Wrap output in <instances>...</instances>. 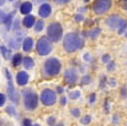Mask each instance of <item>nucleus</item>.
<instances>
[{
  "label": "nucleus",
  "instance_id": "obj_53",
  "mask_svg": "<svg viewBox=\"0 0 127 126\" xmlns=\"http://www.w3.org/2000/svg\"><path fill=\"white\" fill-rule=\"evenodd\" d=\"M9 1H14V0H9Z\"/></svg>",
  "mask_w": 127,
  "mask_h": 126
},
{
  "label": "nucleus",
  "instance_id": "obj_30",
  "mask_svg": "<svg viewBox=\"0 0 127 126\" xmlns=\"http://www.w3.org/2000/svg\"><path fill=\"white\" fill-rule=\"evenodd\" d=\"M55 122H56V119H55V117L54 116H50L47 118V124L50 126H54L55 125Z\"/></svg>",
  "mask_w": 127,
  "mask_h": 126
},
{
  "label": "nucleus",
  "instance_id": "obj_13",
  "mask_svg": "<svg viewBox=\"0 0 127 126\" xmlns=\"http://www.w3.org/2000/svg\"><path fill=\"white\" fill-rule=\"evenodd\" d=\"M34 47V40L32 37H25L23 40V43H22V48L24 52L28 53L33 50Z\"/></svg>",
  "mask_w": 127,
  "mask_h": 126
},
{
  "label": "nucleus",
  "instance_id": "obj_44",
  "mask_svg": "<svg viewBox=\"0 0 127 126\" xmlns=\"http://www.w3.org/2000/svg\"><path fill=\"white\" fill-rule=\"evenodd\" d=\"M14 29H15V31H18V29H19V22H18V19H16V20H15Z\"/></svg>",
  "mask_w": 127,
  "mask_h": 126
},
{
  "label": "nucleus",
  "instance_id": "obj_7",
  "mask_svg": "<svg viewBox=\"0 0 127 126\" xmlns=\"http://www.w3.org/2000/svg\"><path fill=\"white\" fill-rule=\"evenodd\" d=\"M41 99L42 104L44 106H53L58 101V97H56V92L52 89H44L41 92Z\"/></svg>",
  "mask_w": 127,
  "mask_h": 126
},
{
  "label": "nucleus",
  "instance_id": "obj_32",
  "mask_svg": "<svg viewBox=\"0 0 127 126\" xmlns=\"http://www.w3.org/2000/svg\"><path fill=\"white\" fill-rule=\"evenodd\" d=\"M96 100H97V95L96 93H91V95L89 96V102H90V104L96 102Z\"/></svg>",
  "mask_w": 127,
  "mask_h": 126
},
{
  "label": "nucleus",
  "instance_id": "obj_33",
  "mask_svg": "<svg viewBox=\"0 0 127 126\" xmlns=\"http://www.w3.org/2000/svg\"><path fill=\"white\" fill-rule=\"evenodd\" d=\"M5 18H6L5 11L0 9V24H3V22H5Z\"/></svg>",
  "mask_w": 127,
  "mask_h": 126
},
{
  "label": "nucleus",
  "instance_id": "obj_52",
  "mask_svg": "<svg viewBox=\"0 0 127 126\" xmlns=\"http://www.w3.org/2000/svg\"><path fill=\"white\" fill-rule=\"evenodd\" d=\"M125 36H126V38H127V33H125Z\"/></svg>",
  "mask_w": 127,
  "mask_h": 126
},
{
  "label": "nucleus",
  "instance_id": "obj_18",
  "mask_svg": "<svg viewBox=\"0 0 127 126\" xmlns=\"http://www.w3.org/2000/svg\"><path fill=\"white\" fill-rule=\"evenodd\" d=\"M100 33H101V28L97 27V28H94V29H90V31H88L86 33V35L88 36V37H90L91 40H96V38L98 37L99 35H100Z\"/></svg>",
  "mask_w": 127,
  "mask_h": 126
},
{
  "label": "nucleus",
  "instance_id": "obj_42",
  "mask_svg": "<svg viewBox=\"0 0 127 126\" xmlns=\"http://www.w3.org/2000/svg\"><path fill=\"white\" fill-rule=\"evenodd\" d=\"M105 112L107 113H109V100L108 99H106V101H105Z\"/></svg>",
  "mask_w": 127,
  "mask_h": 126
},
{
  "label": "nucleus",
  "instance_id": "obj_38",
  "mask_svg": "<svg viewBox=\"0 0 127 126\" xmlns=\"http://www.w3.org/2000/svg\"><path fill=\"white\" fill-rule=\"evenodd\" d=\"M107 83L109 84L110 87H116V84H117V82H116V80L115 79H109V81H107Z\"/></svg>",
  "mask_w": 127,
  "mask_h": 126
},
{
  "label": "nucleus",
  "instance_id": "obj_9",
  "mask_svg": "<svg viewBox=\"0 0 127 126\" xmlns=\"http://www.w3.org/2000/svg\"><path fill=\"white\" fill-rule=\"evenodd\" d=\"M125 20L126 19L120 17L119 15H111V16H109L106 19V24H107L108 27H110L111 29H117L118 31V28L124 24Z\"/></svg>",
  "mask_w": 127,
  "mask_h": 126
},
{
  "label": "nucleus",
  "instance_id": "obj_49",
  "mask_svg": "<svg viewBox=\"0 0 127 126\" xmlns=\"http://www.w3.org/2000/svg\"><path fill=\"white\" fill-rule=\"evenodd\" d=\"M54 126H64V124L63 123H58L56 125H54Z\"/></svg>",
  "mask_w": 127,
  "mask_h": 126
},
{
  "label": "nucleus",
  "instance_id": "obj_11",
  "mask_svg": "<svg viewBox=\"0 0 127 126\" xmlns=\"http://www.w3.org/2000/svg\"><path fill=\"white\" fill-rule=\"evenodd\" d=\"M28 80H29V74L26 71H19L17 73L16 82L18 86H20V87L26 86L27 83H28Z\"/></svg>",
  "mask_w": 127,
  "mask_h": 126
},
{
  "label": "nucleus",
  "instance_id": "obj_37",
  "mask_svg": "<svg viewBox=\"0 0 127 126\" xmlns=\"http://www.w3.org/2000/svg\"><path fill=\"white\" fill-rule=\"evenodd\" d=\"M54 2L56 5H65V3L70 2V0H54Z\"/></svg>",
  "mask_w": 127,
  "mask_h": 126
},
{
  "label": "nucleus",
  "instance_id": "obj_12",
  "mask_svg": "<svg viewBox=\"0 0 127 126\" xmlns=\"http://www.w3.org/2000/svg\"><path fill=\"white\" fill-rule=\"evenodd\" d=\"M52 14V7L48 3H43V5L39 7L38 9V15L42 17V18H47V17L51 16Z\"/></svg>",
  "mask_w": 127,
  "mask_h": 126
},
{
  "label": "nucleus",
  "instance_id": "obj_36",
  "mask_svg": "<svg viewBox=\"0 0 127 126\" xmlns=\"http://www.w3.org/2000/svg\"><path fill=\"white\" fill-rule=\"evenodd\" d=\"M74 20H75L77 23L82 22V20H83V16H82V15H80V14L75 15V16H74Z\"/></svg>",
  "mask_w": 127,
  "mask_h": 126
},
{
  "label": "nucleus",
  "instance_id": "obj_28",
  "mask_svg": "<svg viewBox=\"0 0 127 126\" xmlns=\"http://www.w3.org/2000/svg\"><path fill=\"white\" fill-rule=\"evenodd\" d=\"M90 81H91V78L89 76H83L81 78V84H88V83H90Z\"/></svg>",
  "mask_w": 127,
  "mask_h": 126
},
{
  "label": "nucleus",
  "instance_id": "obj_47",
  "mask_svg": "<svg viewBox=\"0 0 127 126\" xmlns=\"http://www.w3.org/2000/svg\"><path fill=\"white\" fill-rule=\"evenodd\" d=\"M6 3V0H0V7H1V6H3Z\"/></svg>",
  "mask_w": 127,
  "mask_h": 126
},
{
  "label": "nucleus",
  "instance_id": "obj_31",
  "mask_svg": "<svg viewBox=\"0 0 127 126\" xmlns=\"http://www.w3.org/2000/svg\"><path fill=\"white\" fill-rule=\"evenodd\" d=\"M115 67H116V64H115V62H108V65H107V70L108 71H113L114 69H115Z\"/></svg>",
  "mask_w": 127,
  "mask_h": 126
},
{
  "label": "nucleus",
  "instance_id": "obj_39",
  "mask_svg": "<svg viewBox=\"0 0 127 126\" xmlns=\"http://www.w3.org/2000/svg\"><path fill=\"white\" fill-rule=\"evenodd\" d=\"M110 61V55L109 54H105L102 56V62L103 63H108V62Z\"/></svg>",
  "mask_w": 127,
  "mask_h": 126
},
{
  "label": "nucleus",
  "instance_id": "obj_29",
  "mask_svg": "<svg viewBox=\"0 0 127 126\" xmlns=\"http://www.w3.org/2000/svg\"><path fill=\"white\" fill-rule=\"evenodd\" d=\"M120 97H122L123 99H125V98L127 97V88L125 86L120 88Z\"/></svg>",
  "mask_w": 127,
  "mask_h": 126
},
{
  "label": "nucleus",
  "instance_id": "obj_41",
  "mask_svg": "<svg viewBox=\"0 0 127 126\" xmlns=\"http://www.w3.org/2000/svg\"><path fill=\"white\" fill-rule=\"evenodd\" d=\"M66 102H67L66 97H64V96H63V97L60 98V104L62 105V106H65V105H66Z\"/></svg>",
  "mask_w": 127,
  "mask_h": 126
},
{
  "label": "nucleus",
  "instance_id": "obj_34",
  "mask_svg": "<svg viewBox=\"0 0 127 126\" xmlns=\"http://www.w3.org/2000/svg\"><path fill=\"white\" fill-rule=\"evenodd\" d=\"M119 5L124 10H127V0H119Z\"/></svg>",
  "mask_w": 127,
  "mask_h": 126
},
{
  "label": "nucleus",
  "instance_id": "obj_48",
  "mask_svg": "<svg viewBox=\"0 0 127 126\" xmlns=\"http://www.w3.org/2000/svg\"><path fill=\"white\" fill-rule=\"evenodd\" d=\"M117 115H115V116H114V123H117V122H118V118H117Z\"/></svg>",
  "mask_w": 127,
  "mask_h": 126
},
{
  "label": "nucleus",
  "instance_id": "obj_10",
  "mask_svg": "<svg viewBox=\"0 0 127 126\" xmlns=\"http://www.w3.org/2000/svg\"><path fill=\"white\" fill-rule=\"evenodd\" d=\"M64 81L70 87H73L78 81V72L74 69H67L64 72Z\"/></svg>",
  "mask_w": 127,
  "mask_h": 126
},
{
  "label": "nucleus",
  "instance_id": "obj_1",
  "mask_svg": "<svg viewBox=\"0 0 127 126\" xmlns=\"http://www.w3.org/2000/svg\"><path fill=\"white\" fill-rule=\"evenodd\" d=\"M83 45V38L77 33H67L63 38V48L67 53H73L78 50H81Z\"/></svg>",
  "mask_w": 127,
  "mask_h": 126
},
{
  "label": "nucleus",
  "instance_id": "obj_20",
  "mask_svg": "<svg viewBox=\"0 0 127 126\" xmlns=\"http://www.w3.org/2000/svg\"><path fill=\"white\" fill-rule=\"evenodd\" d=\"M11 60H12V65L14 67H19L23 62V55L20 53H17L14 56H11Z\"/></svg>",
  "mask_w": 127,
  "mask_h": 126
},
{
  "label": "nucleus",
  "instance_id": "obj_43",
  "mask_svg": "<svg viewBox=\"0 0 127 126\" xmlns=\"http://www.w3.org/2000/svg\"><path fill=\"white\" fill-rule=\"evenodd\" d=\"M83 59L86 60L87 62H90V61H91V56H90V54H89V53H86V54L83 55Z\"/></svg>",
  "mask_w": 127,
  "mask_h": 126
},
{
  "label": "nucleus",
  "instance_id": "obj_15",
  "mask_svg": "<svg viewBox=\"0 0 127 126\" xmlns=\"http://www.w3.org/2000/svg\"><path fill=\"white\" fill-rule=\"evenodd\" d=\"M33 10V5H32L29 1H26V2H23L19 7V11L20 14L23 15H28L31 14V11Z\"/></svg>",
  "mask_w": 127,
  "mask_h": 126
},
{
  "label": "nucleus",
  "instance_id": "obj_8",
  "mask_svg": "<svg viewBox=\"0 0 127 126\" xmlns=\"http://www.w3.org/2000/svg\"><path fill=\"white\" fill-rule=\"evenodd\" d=\"M111 8V0H96L92 5V10L96 15H103Z\"/></svg>",
  "mask_w": 127,
  "mask_h": 126
},
{
  "label": "nucleus",
  "instance_id": "obj_46",
  "mask_svg": "<svg viewBox=\"0 0 127 126\" xmlns=\"http://www.w3.org/2000/svg\"><path fill=\"white\" fill-rule=\"evenodd\" d=\"M45 0H34V3H42V2H44Z\"/></svg>",
  "mask_w": 127,
  "mask_h": 126
},
{
  "label": "nucleus",
  "instance_id": "obj_40",
  "mask_svg": "<svg viewBox=\"0 0 127 126\" xmlns=\"http://www.w3.org/2000/svg\"><path fill=\"white\" fill-rule=\"evenodd\" d=\"M23 126H32V122H31V119L25 118L24 121H23Z\"/></svg>",
  "mask_w": 127,
  "mask_h": 126
},
{
  "label": "nucleus",
  "instance_id": "obj_50",
  "mask_svg": "<svg viewBox=\"0 0 127 126\" xmlns=\"http://www.w3.org/2000/svg\"><path fill=\"white\" fill-rule=\"evenodd\" d=\"M32 126H41L39 124H34V125H32Z\"/></svg>",
  "mask_w": 127,
  "mask_h": 126
},
{
  "label": "nucleus",
  "instance_id": "obj_27",
  "mask_svg": "<svg viewBox=\"0 0 127 126\" xmlns=\"http://www.w3.org/2000/svg\"><path fill=\"white\" fill-rule=\"evenodd\" d=\"M6 112H7L9 115H11V116H16L17 115L16 110H15V108L12 107V106H8V107L6 108Z\"/></svg>",
  "mask_w": 127,
  "mask_h": 126
},
{
  "label": "nucleus",
  "instance_id": "obj_51",
  "mask_svg": "<svg viewBox=\"0 0 127 126\" xmlns=\"http://www.w3.org/2000/svg\"><path fill=\"white\" fill-rule=\"evenodd\" d=\"M84 2H89V1H90V0H83Z\"/></svg>",
  "mask_w": 127,
  "mask_h": 126
},
{
  "label": "nucleus",
  "instance_id": "obj_45",
  "mask_svg": "<svg viewBox=\"0 0 127 126\" xmlns=\"http://www.w3.org/2000/svg\"><path fill=\"white\" fill-rule=\"evenodd\" d=\"M56 90H58V92H59V93H63V91H64V89H63V88H61V87H58V89H56Z\"/></svg>",
  "mask_w": 127,
  "mask_h": 126
},
{
  "label": "nucleus",
  "instance_id": "obj_25",
  "mask_svg": "<svg viewBox=\"0 0 127 126\" xmlns=\"http://www.w3.org/2000/svg\"><path fill=\"white\" fill-rule=\"evenodd\" d=\"M70 113H71V115L73 117H75V118H79L80 117V109L79 108H71V110H70Z\"/></svg>",
  "mask_w": 127,
  "mask_h": 126
},
{
  "label": "nucleus",
  "instance_id": "obj_14",
  "mask_svg": "<svg viewBox=\"0 0 127 126\" xmlns=\"http://www.w3.org/2000/svg\"><path fill=\"white\" fill-rule=\"evenodd\" d=\"M35 22H36V18L35 16H33V15H25L24 19H23V26L25 27V28H32V27L35 25Z\"/></svg>",
  "mask_w": 127,
  "mask_h": 126
},
{
  "label": "nucleus",
  "instance_id": "obj_54",
  "mask_svg": "<svg viewBox=\"0 0 127 126\" xmlns=\"http://www.w3.org/2000/svg\"><path fill=\"white\" fill-rule=\"evenodd\" d=\"M73 126H78V125H73Z\"/></svg>",
  "mask_w": 127,
  "mask_h": 126
},
{
  "label": "nucleus",
  "instance_id": "obj_16",
  "mask_svg": "<svg viewBox=\"0 0 127 126\" xmlns=\"http://www.w3.org/2000/svg\"><path fill=\"white\" fill-rule=\"evenodd\" d=\"M14 16H15V12H10V14L6 15V18H5L3 24H5L6 29H7V31H10V29H11L12 22H14Z\"/></svg>",
  "mask_w": 127,
  "mask_h": 126
},
{
  "label": "nucleus",
  "instance_id": "obj_4",
  "mask_svg": "<svg viewBox=\"0 0 127 126\" xmlns=\"http://www.w3.org/2000/svg\"><path fill=\"white\" fill-rule=\"evenodd\" d=\"M53 50V45L51 40L47 37V36H42L37 43H36V52L37 54L41 55V56H45V55H48Z\"/></svg>",
  "mask_w": 127,
  "mask_h": 126
},
{
  "label": "nucleus",
  "instance_id": "obj_35",
  "mask_svg": "<svg viewBox=\"0 0 127 126\" xmlns=\"http://www.w3.org/2000/svg\"><path fill=\"white\" fill-rule=\"evenodd\" d=\"M6 102V96L3 93H0V107H2Z\"/></svg>",
  "mask_w": 127,
  "mask_h": 126
},
{
  "label": "nucleus",
  "instance_id": "obj_2",
  "mask_svg": "<svg viewBox=\"0 0 127 126\" xmlns=\"http://www.w3.org/2000/svg\"><path fill=\"white\" fill-rule=\"evenodd\" d=\"M23 93V99H24V107L26 108V110H35L38 106V96L35 92L32 91V89H24L22 91Z\"/></svg>",
  "mask_w": 127,
  "mask_h": 126
},
{
  "label": "nucleus",
  "instance_id": "obj_26",
  "mask_svg": "<svg viewBox=\"0 0 127 126\" xmlns=\"http://www.w3.org/2000/svg\"><path fill=\"white\" fill-rule=\"evenodd\" d=\"M126 29H127V20H125V23L119 27V28H118L117 32H118V34H119V35H122V34H124L125 32H126Z\"/></svg>",
  "mask_w": 127,
  "mask_h": 126
},
{
  "label": "nucleus",
  "instance_id": "obj_17",
  "mask_svg": "<svg viewBox=\"0 0 127 126\" xmlns=\"http://www.w3.org/2000/svg\"><path fill=\"white\" fill-rule=\"evenodd\" d=\"M22 64L24 65V68L26 70H31V69H33V68H34V65H35V62H34V60L32 59V57L25 56V57H23Z\"/></svg>",
  "mask_w": 127,
  "mask_h": 126
},
{
  "label": "nucleus",
  "instance_id": "obj_3",
  "mask_svg": "<svg viewBox=\"0 0 127 126\" xmlns=\"http://www.w3.org/2000/svg\"><path fill=\"white\" fill-rule=\"evenodd\" d=\"M61 62L56 57H50L44 62L43 72L47 77H55L61 71Z\"/></svg>",
  "mask_w": 127,
  "mask_h": 126
},
{
  "label": "nucleus",
  "instance_id": "obj_24",
  "mask_svg": "<svg viewBox=\"0 0 127 126\" xmlns=\"http://www.w3.org/2000/svg\"><path fill=\"white\" fill-rule=\"evenodd\" d=\"M80 96H81L80 91H79V90H74V91H72V92H70L69 97H70V99L75 100V99H78V98H79Z\"/></svg>",
  "mask_w": 127,
  "mask_h": 126
},
{
  "label": "nucleus",
  "instance_id": "obj_6",
  "mask_svg": "<svg viewBox=\"0 0 127 126\" xmlns=\"http://www.w3.org/2000/svg\"><path fill=\"white\" fill-rule=\"evenodd\" d=\"M5 74H6V78H7V80H8V98H9L12 102L18 104V102H19V95L17 93L16 89H15V87H14L11 73H10V71L8 69H5Z\"/></svg>",
  "mask_w": 127,
  "mask_h": 126
},
{
  "label": "nucleus",
  "instance_id": "obj_23",
  "mask_svg": "<svg viewBox=\"0 0 127 126\" xmlns=\"http://www.w3.org/2000/svg\"><path fill=\"white\" fill-rule=\"evenodd\" d=\"M9 45H10V47H11V48H19L20 42H19V41H17L16 38H15V40H10Z\"/></svg>",
  "mask_w": 127,
  "mask_h": 126
},
{
  "label": "nucleus",
  "instance_id": "obj_19",
  "mask_svg": "<svg viewBox=\"0 0 127 126\" xmlns=\"http://www.w3.org/2000/svg\"><path fill=\"white\" fill-rule=\"evenodd\" d=\"M0 52H1L2 56L5 57L6 60H10V59H11V50H10V48H8L7 46L0 45Z\"/></svg>",
  "mask_w": 127,
  "mask_h": 126
},
{
  "label": "nucleus",
  "instance_id": "obj_22",
  "mask_svg": "<svg viewBox=\"0 0 127 126\" xmlns=\"http://www.w3.org/2000/svg\"><path fill=\"white\" fill-rule=\"evenodd\" d=\"M80 122H81L82 125H89V123L91 122V116H90V115H86V116L81 117Z\"/></svg>",
  "mask_w": 127,
  "mask_h": 126
},
{
  "label": "nucleus",
  "instance_id": "obj_5",
  "mask_svg": "<svg viewBox=\"0 0 127 126\" xmlns=\"http://www.w3.org/2000/svg\"><path fill=\"white\" fill-rule=\"evenodd\" d=\"M63 35V28L61 24L59 23H51L47 27V37L51 40V42H59L62 38Z\"/></svg>",
  "mask_w": 127,
  "mask_h": 126
},
{
  "label": "nucleus",
  "instance_id": "obj_21",
  "mask_svg": "<svg viewBox=\"0 0 127 126\" xmlns=\"http://www.w3.org/2000/svg\"><path fill=\"white\" fill-rule=\"evenodd\" d=\"M34 26H35L34 28H35L36 33H39V32H42L44 29V20H42V19H39V20H36Z\"/></svg>",
  "mask_w": 127,
  "mask_h": 126
}]
</instances>
